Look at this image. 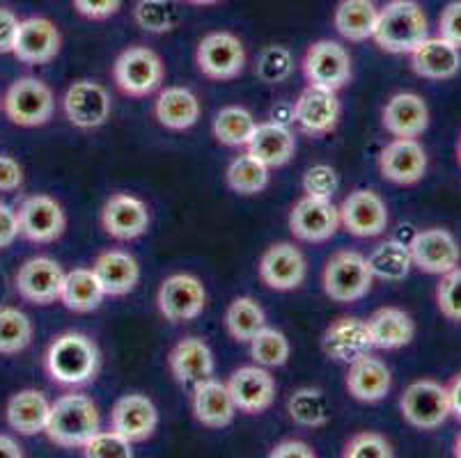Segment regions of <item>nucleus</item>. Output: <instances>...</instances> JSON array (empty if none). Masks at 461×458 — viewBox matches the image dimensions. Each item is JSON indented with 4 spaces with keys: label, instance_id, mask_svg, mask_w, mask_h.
<instances>
[{
    "label": "nucleus",
    "instance_id": "obj_1",
    "mask_svg": "<svg viewBox=\"0 0 461 458\" xmlns=\"http://www.w3.org/2000/svg\"><path fill=\"white\" fill-rule=\"evenodd\" d=\"M102 367V353L95 339L83 333H62L49 344L44 369L53 383L81 388L92 383Z\"/></svg>",
    "mask_w": 461,
    "mask_h": 458
},
{
    "label": "nucleus",
    "instance_id": "obj_2",
    "mask_svg": "<svg viewBox=\"0 0 461 458\" xmlns=\"http://www.w3.org/2000/svg\"><path fill=\"white\" fill-rule=\"evenodd\" d=\"M429 37V21L416 0H391L379 10L372 40L381 50L393 56H409L420 41Z\"/></svg>",
    "mask_w": 461,
    "mask_h": 458
},
{
    "label": "nucleus",
    "instance_id": "obj_3",
    "mask_svg": "<svg viewBox=\"0 0 461 458\" xmlns=\"http://www.w3.org/2000/svg\"><path fill=\"white\" fill-rule=\"evenodd\" d=\"M102 419L95 401L86 394H62L51 403L44 434L62 449H81L99 431Z\"/></svg>",
    "mask_w": 461,
    "mask_h": 458
},
{
    "label": "nucleus",
    "instance_id": "obj_4",
    "mask_svg": "<svg viewBox=\"0 0 461 458\" xmlns=\"http://www.w3.org/2000/svg\"><path fill=\"white\" fill-rule=\"evenodd\" d=\"M3 111L7 120L23 129L44 126L56 111V96L44 81L35 76H21L7 87L3 96Z\"/></svg>",
    "mask_w": 461,
    "mask_h": 458
},
{
    "label": "nucleus",
    "instance_id": "obj_5",
    "mask_svg": "<svg viewBox=\"0 0 461 458\" xmlns=\"http://www.w3.org/2000/svg\"><path fill=\"white\" fill-rule=\"evenodd\" d=\"M375 275L367 257L356 250H339L326 262L321 273L324 293L335 302H356L372 289Z\"/></svg>",
    "mask_w": 461,
    "mask_h": 458
},
{
    "label": "nucleus",
    "instance_id": "obj_6",
    "mask_svg": "<svg viewBox=\"0 0 461 458\" xmlns=\"http://www.w3.org/2000/svg\"><path fill=\"white\" fill-rule=\"evenodd\" d=\"M115 85L133 99L149 96L161 87L166 78L163 60L148 46H129L117 56L113 65Z\"/></svg>",
    "mask_w": 461,
    "mask_h": 458
},
{
    "label": "nucleus",
    "instance_id": "obj_7",
    "mask_svg": "<svg viewBox=\"0 0 461 458\" xmlns=\"http://www.w3.org/2000/svg\"><path fill=\"white\" fill-rule=\"evenodd\" d=\"M402 418L418 431H434L450 418L447 388L431 378L411 383L400 399Z\"/></svg>",
    "mask_w": 461,
    "mask_h": 458
},
{
    "label": "nucleus",
    "instance_id": "obj_8",
    "mask_svg": "<svg viewBox=\"0 0 461 458\" xmlns=\"http://www.w3.org/2000/svg\"><path fill=\"white\" fill-rule=\"evenodd\" d=\"M301 69L308 85L338 92L351 81V56L339 41L320 40L308 46Z\"/></svg>",
    "mask_w": 461,
    "mask_h": 458
},
{
    "label": "nucleus",
    "instance_id": "obj_9",
    "mask_svg": "<svg viewBox=\"0 0 461 458\" xmlns=\"http://www.w3.org/2000/svg\"><path fill=\"white\" fill-rule=\"evenodd\" d=\"M195 65L212 81H232L246 69V49L232 32H209L195 49Z\"/></svg>",
    "mask_w": 461,
    "mask_h": 458
},
{
    "label": "nucleus",
    "instance_id": "obj_10",
    "mask_svg": "<svg viewBox=\"0 0 461 458\" xmlns=\"http://www.w3.org/2000/svg\"><path fill=\"white\" fill-rule=\"evenodd\" d=\"M157 305L166 321L186 323L198 319L207 305L203 280L191 273H175L166 277L158 287Z\"/></svg>",
    "mask_w": 461,
    "mask_h": 458
},
{
    "label": "nucleus",
    "instance_id": "obj_11",
    "mask_svg": "<svg viewBox=\"0 0 461 458\" xmlns=\"http://www.w3.org/2000/svg\"><path fill=\"white\" fill-rule=\"evenodd\" d=\"M409 252L413 266L427 275H443L461 262L459 241L446 227H429L413 234L409 241Z\"/></svg>",
    "mask_w": 461,
    "mask_h": 458
},
{
    "label": "nucleus",
    "instance_id": "obj_12",
    "mask_svg": "<svg viewBox=\"0 0 461 458\" xmlns=\"http://www.w3.org/2000/svg\"><path fill=\"white\" fill-rule=\"evenodd\" d=\"M62 111L77 129H99L108 121L113 101L106 87L96 81H74L62 96Z\"/></svg>",
    "mask_w": 461,
    "mask_h": 458
},
{
    "label": "nucleus",
    "instance_id": "obj_13",
    "mask_svg": "<svg viewBox=\"0 0 461 458\" xmlns=\"http://www.w3.org/2000/svg\"><path fill=\"white\" fill-rule=\"evenodd\" d=\"M338 209L339 225L345 227L351 237L358 238L381 237L391 220L384 197L370 188H358L349 193Z\"/></svg>",
    "mask_w": 461,
    "mask_h": 458
},
{
    "label": "nucleus",
    "instance_id": "obj_14",
    "mask_svg": "<svg viewBox=\"0 0 461 458\" xmlns=\"http://www.w3.org/2000/svg\"><path fill=\"white\" fill-rule=\"evenodd\" d=\"M339 229V209L326 197L303 195L289 213V232L303 243H324Z\"/></svg>",
    "mask_w": 461,
    "mask_h": 458
},
{
    "label": "nucleus",
    "instance_id": "obj_15",
    "mask_svg": "<svg viewBox=\"0 0 461 458\" xmlns=\"http://www.w3.org/2000/svg\"><path fill=\"white\" fill-rule=\"evenodd\" d=\"M62 49V35L53 21L44 16H31L19 23L12 56L23 65H49Z\"/></svg>",
    "mask_w": 461,
    "mask_h": 458
},
{
    "label": "nucleus",
    "instance_id": "obj_16",
    "mask_svg": "<svg viewBox=\"0 0 461 458\" xmlns=\"http://www.w3.org/2000/svg\"><path fill=\"white\" fill-rule=\"evenodd\" d=\"M259 280L276 292H294L305 283L308 262L294 243H274L264 250L258 264Z\"/></svg>",
    "mask_w": 461,
    "mask_h": 458
},
{
    "label": "nucleus",
    "instance_id": "obj_17",
    "mask_svg": "<svg viewBox=\"0 0 461 458\" xmlns=\"http://www.w3.org/2000/svg\"><path fill=\"white\" fill-rule=\"evenodd\" d=\"M65 271L51 257H32L19 266L14 275V287L19 296L31 305H51L60 301Z\"/></svg>",
    "mask_w": 461,
    "mask_h": 458
},
{
    "label": "nucleus",
    "instance_id": "obj_18",
    "mask_svg": "<svg viewBox=\"0 0 461 458\" xmlns=\"http://www.w3.org/2000/svg\"><path fill=\"white\" fill-rule=\"evenodd\" d=\"M19 216L21 237H26L32 243H53L65 234L67 216L62 211L60 202L51 195L26 197L16 209Z\"/></svg>",
    "mask_w": 461,
    "mask_h": 458
},
{
    "label": "nucleus",
    "instance_id": "obj_19",
    "mask_svg": "<svg viewBox=\"0 0 461 458\" xmlns=\"http://www.w3.org/2000/svg\"><path fill=\"white\" fill-rule=\"evenodd\" d=\"M232 401L237 406V413L244 415H259L269 410L276 401V378L271 376L269 369L250 364V367H239L232 372L228 383Z\"/></svg>",
    "mask_w": 461,
    "mask_h": 458
},
{
    "label": "nucleus",
    "instance_id": "obj_20",
    "mask_svg": "<svg viewBox=\"0 0 461 458\" xmlns=\"http://www.w3.org/2000/svg\"><path fill=\"white\" fill-rule=\"evenodd\" d=\"M379 172L395 186H413L427 172V151L418 138H395L381 149Z\"/></svg>",
    "mask_w": 461,
    "mask_h": 458
},
{
    "label": "nucleus",
    "instance_id": "obj_21",
    "mask_svg": "<svg viewBox=\"0 0 461 458\" xmlns=\"http://www.w3.org/2000/svg\"><path fill=\"white\" fill-rule=\"evenodd\" d=\"M339 112H342V106H339L338 92L308 85L294 101L292 117L305 136H326L338 126Z\"/></svg>",
    "mask_w": 461,
    "mask_h": 458
},
{
    "label": "nucleus",
    "instance_id": "obj_22",
    "mask_svg": "<svg viewBox=\"0 0 461 458\" xmlns=\"http://www.w3.org/2000/svg\"><path fill=\"white\" fill-rule=\"evenodd\" d=\"M149 222L148 204L129 193H115L102 209V227L117 241H136L148 232Z\"/></svg>",
    "mask_w": 461,
    "mask_h": 458
},
{
    "label": "nucleus",
    "instance_id": "obj_23",
    "mask_svg": "<svg viewBox=\"0 0 461 458\" xmlns=\"http://www.w3.org/2000/svg\"><path fill=\"white\" fill-rule=\"evenodd\" d=\"M158 427V410L145 394H124L111 410V428L124 436L129 443H145Z\"/></svg>",
    "mask_w": 461,
    "mask_h": 458
},
{
    "label": "nucleus",
    "instance_id": "obj_24",
    "mask_svg": "<svg viewBox=\"0 0 461 458\" xmlns=\"http://www.w3.org/2000/svg\"><path fill=\"white\" fill-rule=\"evenodd\" d=\"M381 121L393 138H420L429 126V108L416 92H397L385 101Z\"/></svg>",
    "mask_w": 461,
    "mask_h": 458
},
{
    "label": "nucleus",
    "instance_id": "obj_25",
    "mask_svg": "<svg viewBox=\"0 0 461 458\" xmlns=\"http://www.w3.org/2000/svg\"><path fill=\"white\" fill-rule=\"evenodd\" d=\"M321 348L335 363H354L372 351V339L367 323L356 317H339L326 328L321 337Z\"/></svg>",
    "mask_w": 461,
    "mask_h": 458
},
{
    "label": "nucleus",
    "instance_id": "obj_26",
    "mask_svg": "<svg viewBox=\"0 0 461 458\" xmlns=\"http://www.w3.org/2000/svg\"><path fill=\"white\" fill-rule=\"evenodd\" d=\"M409 56L411 69L427 81H450L461 69V50L443 37H427Z\"/></svg>",
    "mask_w": 461,
    "mask_h": 458
},
{
    "label": "nucleus",
    "instance_id": "obj_27",
    "mask_svg": "<svg viewBox=\"0 0 461 458\" xmlns=\"http://www.w3.org/2000/svg\"><path fill=\"white\" fill-rule=\"evenodd\" d=\"M191 409L195 419L207 428L230 427L237 415V406H234L228 385L212 376L193 385Z\"/></svg>",
    "mask_w": 461,
    "mask_h": 458
},
{
    "label": "nucleus",
    "instance_id": "obj_28",
    "mask_svg": "<svg viewBox=\"0 0 461 458\" xmlns=\"http://www.w3.org/2000/svg\"><path fill=\"white\" fill-rule=\"evenodd\" d=\"M246 151L269 170H274V167H283L292 161V157L296 154V138L280 121H264V124L255 126Z\"/></svg>",
    "mask_w": 461,
    "mask_h": 458
},
{
    "label": "nucleus",
    "instance_id": "obj_29",
    "mask_svg": "<svg viewBox=\"0 0 461 458\" xmlns=\"http://www.w3.org/2000/svg\"><path fill=\"white\" fill-rule=\"evenodd\" d=\"M345 383L356 401L376 403L388 397V392L393 388V376L391 369L385 367L384 360L375 358V355L367 353L363 358L349 363Z\"/></svg>",
    "mask_w": 461,
    "mask_h": 458
},
{
    "label": "nucleus",
    "instance_id": "obj_30",
    "mask_svg": "<svg viewBox=\"0 0 461 458\" xmlns=\"http://www.w3.org/2000/svg\"><path fill=\"white\" fill-rule=\"evenodd\" d=\"M167 367L179 385H195L213 373V353L200 337H184L167 355Z\"/></svg>",
    "mask_w": 461,
    "mask_h": 458
},
{
    "label": "nucleus",
    "instance_id": "obj_31",
    "mask_svg": "<svg viewBox=\"0 0 461 458\" xmlns=\"http://www.w3.org/2000/svg\"><path fill=\"white\" fill-rule=\"evenodd\" d=\"M92 271L99 277L106 296L120 298L127 296L136 289L138 280H140V266L133 255L124 250H106L92 264Z\"/></svg>",
    "mask_w": 461,
    "mask_h": 458
},
{
    "label": "nucleus",
    "instance_id": "obj_32",
    "mask_svg": "<svg viewBox=\"0 0 461 458\" xmlns=\"http://www.w3.org/2000/svg\"><path fill=\"white\" fill-rule=\"evenodd\" d=\"M49 413H51V403L40 390H21L12 394L5 406L7 424L19 436L44 434Z\"/></svg>",
    "mask_w": 461,
    "mask_h": 458
},
{
    "label": "nucleus",
    "instance_id": "obj_33",
    "mask_svg": "<svg viewBox=\"0 0 461 458\" xmlns=\"http://www.w3.org/2000/svg\"><path fill=\"white\" fill-rule=\"evenodd\" d=\"M154 117L170 131H186L200 120V99L188 87H166L154 101Z\"/></svg>",
    "mask_w": 461,
    "mask_h": 458
},
{
    "label": "nucleus",
    "instance_id": "obj_34",
    "mask_svg": "<svg viewBox=\"0 0 461 458\" xmlns=\"http://www.w3.org/2000/svg\"><path fill=\"white\" fill-rule=\"evenodd\" d=\"M366 323L367 330H370L372 346L384 348V351L409 346L416 337V323H413L409 312L400 308L376 310Z\"/></svg>",
    "mask_w": 461,
    "mask_h": 458
},
{
    "label": "nucleus",
    "instance_id": "obj_35",
    "mask_svg": "<svg viewBox=\"0 0 461 458\" xmlns=\"http://www.w3.org/2000/svg\"><path fill=\"white\" fill-rule=\"evenodd\" d=\"M104 298H106V292L92 268H74V271L65 273L60 302L69 312H95L104 302Z\"/></svg>",
    "mask_w": 461,
    "mask_h": 458
},
{
    "label": "nucleus",
    "instance_id": "obj_36",
    "mask_svg": "<svg viewBox=\"0 0 461 458\" xmlns=\"http://www.w3.org/2000/svg\"><path fill=\"white\" fill-rule=\"evenodd\" d=\"M379 7L375 0H339L333 12V25L347 41L372 40Z\"/></svg>",
    "mask_w": 461,
    "mask_h": 458
},
{
    "label": "nucleus",
    "instance_id": "obj_37",
    "mask_svg": "<svg viewBox=\"0 0 461 458\" xmlns=\"http://www.w3.org/2000/svg\"><path fill=\"white\" fill-rule=\"evenodd\" d=\"M367 264H370V271L372 275H375V280L402 283V280L411 273V268H413L409 243L395 241V238L379 243V246L370 252Z\"/></svg>",
    "mask_w": 461,
    "mask_h": 458
},
{
    "label": "nucleus",
    "instance_id": "obj_38",
    "mask_svg": "<svg viewBox=\"0 0 461 458\" xmlns=\"http://www.w3.org/2000/svg\"><path fill=\"white\" fill-rule=\"evenodd\" d=\"M255 126L258 121L253 112L246 111L244 106H225L213 120V138L225 147H246Z\"/></svg>",
    "mask_w": 461,
    "mask_h": 458
},
{
    "label": "nucleus",
    "instance_id": "obj_39",
    "mask_svg": "<svg viewBox=\"0 0 461 458\" xmlns=\"http://www.w3.org/2000/svg\"><path fill=\"white\" fill-rule=\"evenodd\" d=\"M264 326H267V317L255 298L239 296L230 302L228 312H225V328H228L230 337L249 344L253 335Z\"/></svg>",
    "mask_w": 461,
    "mask_h": 458
},
{
    "label": "nucleus",
    "instance_id": "obj_40",
    "mask_svg": "<svg viewBox=\"0 0 461 458\" xmlns=\"http://www.w3.org/2000/svg\"><path fill=\"white\" fill-rule=\"evenodd\" d=\"M287 415L289 419L294 424H299V427L320 428L329 424L330 409L321 390L301 388L289 397Z\"/></svg>",
    "mask_w": 461,
    "mask_h": 458
},
{
    "label": "nucleus",
    "instance_id": "obj_41",
    "mask_svg": "<svg viewBox=\"0 0 461 458\" xmlns=\"http://www.w3.org/2000/svg\"><path fill=\"white\" fill-rule=\"evenodd\" d=\"M133 21L140 31L163 35L177 28L182 12L175 0H138L133 7Z\"/></svg>",
    "mask_w": 461,
    "mask_h": 458
},
{
    "label": "nucleus",
    "instance_id": "obj_42",
    "mask_svg": "<svg viewBox=\"0 0 461 458\" xmlns=\"http://www.w3.org/2000/svg\"><path fill=\"white\" fill-rule=\"evenodd\" d=\"M32 321L19 308H0V355H19L32 342Z\"/></svg>",
    "mask_w": 461,
    "mask_h": 458
},
{
    "label": "nucleus",
    "instance_id": "obj_43",
    "mask_svg": "<svg viewBox=\"0 0 461 458\" xmlns=\"http://www.w3.org/2000/svg\"><path fill=\"white\" fill-rule=\"evenodd\" d=\"M225 179H228L230 191L239 193V195H258L269 186V167L246 151L230 163Z\"/></svg>",
    "mask_w": 461,
    "mask_h": 458
},
{
    "label": "nucleus",
    "instance_id": "obj_44",
    "mask_svg": "<svg viewBox=\"0 0 461 458\" xmlns=\"http://www.w3.org/2000/svg\"><path fill=\"white\" fill-rule=\"evenodd\" d=\"M250 355H253L255 364L259 367H283L289 360V353H292V346H289V339L285 337V333L276 330V328H259L258 333L250 339Z\"/></svg>",
    "mask_w": 461,
    "mask_h": 458
},
{
    "label": "nucleus",
    "instance_id": "obj_45",
    "mask_svg": "<svg viewBox=\"0 0 461 458\" xmlns=\"http://www.w3.org/2000/svg\"><path fill=\"white\" fill-rule=\"evenodd\" d=\"M255 74L267 85H278L294 74V56L292 50L283 44H271L259 53Z\"/></svg>",
    "mask_w": 461,
    "mask_h": 458
},
{
    "label": "nucleus",
    "instance_id": "obj_46",
    "mask_svg": "<svg viewBox=\"0 0 461 458\" xmlns=\"http://www.w3.org/2000/svg\"><path fill=\"white\" fill-rule=\"evenodd\" d=\"M83 456L87 458H131L133 447L124 436H120L115 428L111 431H96L86 445H83Z\"/></svg>",
    "mask_w": 461,
    "mask_h": 458
},
{
    "label": "nucleus",
    "instance_id": "obj_47",
    "mask_svg": "<svg viewBox=\"0 0 461 458\" xmlns=\"http://www.w3.org/2000/svg\"><path fill=\"white\" fill-rule=\"evenodd\" d=\"M438 277L441 280L436 284V305L443 317L461 323V266H455Z\"/></svg>",
    "mask_w": 461,
    "mask_h": 458
},
{
    "label": "nucleus",
    "instance_id": "obj_48",
    "mask_svg": "<svg viewBox=\"0 0 461 458\" xmlns=\"http://www.w3.org/2000/svg\"><path fill=\"white\" fill-rule=\"evenodd\" d=\"M345 458H393L391 440L385 436L375 434V431H360V434L351 436L345 445Z\"/></svg>",
    "mask_w": 461,
    "mask_h": 458
},
{
    "label": "nucleus",
    "instance_id": "obj_49",
    "mask_svg": "<svg viewBox=\"0 0 461 458\" xmlns=\"http://www.w3.org/2000/svg\"><path fill=\"white\" fill-rule=\"evenodd\" d=\"M339 188V176L335 167L326 166V163H317V166L308 167L303 175V193L312 197H326L333 200V195Z\"/></svg>",
    "mask_w": 461,
    "mask_h": 458
},
{
    "label": "nucleus",
    "instance_id": "obj_50",
    "mask_svg": "<svg viewBox=\"0 0 461 458\" xmlns=\"http://www.w3.org/2000/svg\"><path fill=\"white\" fill-rule=\"evenodd\" d=\"M438 37L461 50V0H452L438 16Z\"/></svg>",
    "mask_w": 461,
    "mask_h": 458
},
{
    "label": "nucleus",
    "instance_id": "obj_51",
    "mask_svg": "<svg viewBox=\"0 0 461 458\" xmlns=\"http://www.w3.org/2000/svg\"><path fill=\"white\" fill-rule=\"evenodd\" d=\"M71 3L78 14L90 21L111 19L122 7V0H71Z\"/></svg>",
    "mask_w": 461,
    "mask_h": 458
},
{
    "label": "nucleus",
    "instance_id": "obj_52",
    "mask_svg": "<svg viewBox=\"0 0 461 458\" xmlns=\"http://www.w3.org/2000/svg\"><path fill=\"white\" fill-rule=\"evenodd\" d=\"M23 184V167L16 158L0 154V193L19 191Z\"/></svg>",
    "mask_w": 461,
    "mask_h": 458
},
{
    "label": "nucleus",
    "instance_id": "obj_53",
    "mask_svg": "<svg viewBox=\"0 0 461 458\" xmlns=\"http://www.w3.org/2000/svg\"><path fill=\"white\" fill-rule=\"evenodd\" d=\"M19 234L21 229L16 209H12L5 202H0V250H3V247H10Z\"/></svg>",
    "mask_w": 461,
    "mask_h": 458
},
{
    "label": "nucleus",
    "instance_id": "obj_54",
    "mask_svg": "<svg viewBox=\"0 0 461 458\" xmlns=\"http://www.w3.org/2000/svg\"><path fill=\"white\" fill-rule=\"evenodd\" d=\"M19 23L21 21L14 12L7 10V7H0V56H3V53H12Z\"/></svg>",
    "mask_w": 461,
    "mask_h": 458
},
{
    "label": "nucleus",
    "instance_id": "obj_55",
    "mask_svg": "<svg viewBox=\"0 0 461 458\" xmlns=\"http://www.w3.org/2000/svg\"><path fill=\"white\" fill-rule=\"evenodd\" d=\"M271 458H314L317 452L310 447L303 440H283V443L274 445L269 452Z\"/></svg>",
    "mask_w": 461,
    "mask_h": 458
},
{
    "label": "nucleus",
    "instance_id": "obj_56",
    "mask_svg": "<svg viewBox=\"0 0 461 458\" xmlns=\"http://www.w3.org/2000/svg\"><path fill=\"white\" fill-rule=\"evenodd\" d=\"M447 388V397H450V413L455 415L456 419H461V373H456L450 381Z\"/></svg>",
    "mask_w": 461,
    "mask_h": 458
},
{
    "label": "nucleus",
    "instance_id": "obj_57",
    "mask_svg": "<svg viewBox=\"0 0 461 458\" xmlns=\"http://www.w3.org/2000/svg\"><path fill=\"white\" fill-rule=\"evenodd\" d=\"M23 456H26V452H23V447H21L12 436L0 434V458H23Z\"/></svg>",
    "mask_w": 461,
    "mask_h": 458
},
{
    "label": "nucleus",
    "instance_id": "obj_58",
    "mask_svg": "<svg viewBox=\"0 0 461 458\" xmlns=\"http://www.w3.org/2000/svg\"><path fill=\"white\" fill-rule=\"evenodd\" d=\"M191 5H198V7H207V5H216L218 0H188Z\"/></svg>",
    "mask_w": 461,
    "mask_h": 458
},
{
    "label": "nucleus",
    "instance_id": "obj_59",
    "mask_svg": "<svg viewBox=\"0 0 461 458\" xmlns=\"http://www.w3.org/2000/svg\"><path fill=\"white\" fill-rule=\"evenodd\" d=\"M452 454H455L456 458H461V434L456 436V440H455V449H452Z\"/></svg>",
    "mask_w": 461,
    "mask_h": 458
},
{
    "label": "nucleus",
    "instance_id": "obj_60",
    "mask_svg": "<svg viewBox=\"0 0 461 458\" xmlns=\"http://www.w3.org/2000/svg\"><path fill=\"white\" fill-rule=\"evenodd\" d=\"M456 158H459V166H461V138H459V145H456Z\"/></svg>",
    "mask_w": 461,
    "mask_h": 458
}]
</instances>
